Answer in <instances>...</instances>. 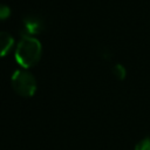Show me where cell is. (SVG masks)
I'll return each mask as SVG.
<instances>
[{
  "label": "cell",
  "instance_id": "3",
  "mask_svg": "<svg viewBox=\"0 0 150 150\" xmlns=\"http://www.w3.org/2000/svg\"><path fill=\"white\" fill-rule=\"evenodd\" d=\"M43 29V21L39 15H27L22 20V35L27 36H33L40 34Z\"/></svg>",
  "mask_w": 150,
  "mask_h": 150
},
{
  "label": "cell",
  "instance_id": "7",
  "mask_svg": "<svg viewBox=\"0 0 150 150\" xmlns=\"http://www.w3.org/2000/svg\"><path fill=\"white\" fill-rule=\"evenodd\" d=\"M11 13H12V11H11V8H9L7 5L0 4V20H6V19H8V18L11 16Z\"/></svg>",
  "mask_w": 150,
  "mask_h": 150
},
{
  "label": "cell",
  "instance_id": "2",
  "mask_svg": "<svg viewBox=\"0 0 150 150\" xmlns=\"http://www.w3.org/2000/svg\"><path fill=\"white\" fill-rule=\"evenodd\" d=\"M14 91L22 97H32L36 91V80L27 69H16L11 77Z\"/></svg>",
  "mask_w": 150,
  "mask_h": 150
},
{
  "label": "cell",
  "instance_id": "5",
  "mask_svg": "<svg viewBox=\"0 0 150 150\" xmlns=\"http://www.w3.org/2000/svg\"><path fill=\"white\" fill-rule=\"evenodd\" d=\"M112 74L116 79L118 80H124L127 76V70L124 68V66H122L121 63H117L112 67Z\"/></svg>",
  "mask_w": 150,
  "mask_h": 150
},
{
  "label": "cell",
  "instance_id": "6",
  "mask_svg": "<svg viewBox=\"0 0 150 150\" xmlns=\"http://www.w3.org/2000/svg\"><path fill=\"white\" fill-rule=\"evenodd\" d=\"M135 150H150V137H145L141 139L136 144Z\"/></svg>",
  "mask_w": 150,
  "mask_h": 150
},
{
  "label": "cell",
  "instance_id": "1",
  "mask_svg": "<svg viewBox=\"0 0 150 150\" xmlns=\"http://www.w3.org/2000/svg\"><path fill=\"white\" fill-rule=\"evenodd\" d=\"M14 55L16 62L23 69H29L40 61L42 55V46L36 38L22 35L16 45Z\"/></svg>",
  "mask_w": 150,
  "mask_h": 150
},
{
  "label": "cell",
  "instance_id": "4",
  "mask_svg": "<svg viewBox=\"0 0 150 150\" xmlns=\"http://www.w3.org/2000/svg\"><path fill=\"white\" fill-rule=\"evenodd\" d=\"M14 46V39L9 33L0 32V57L7 55Z\"/></svg>",
  "mask_w": 150,
  "mask_h": 150
}]
</instances>
